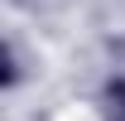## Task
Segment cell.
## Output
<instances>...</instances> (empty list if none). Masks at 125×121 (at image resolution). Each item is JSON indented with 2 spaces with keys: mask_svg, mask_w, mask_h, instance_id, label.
Masks as SVG:
<instances>
[{
  "mask_svg": "<svg viewBox=\"0 0 125 121\" xmlns=\"http://www.w3.org/2000/svg\"><path fill=\"white\" fill-rule=\"evenodd\" d=\"M0 82H10V53L0 48Z\"/></svg>",
  "mask_w": 125,
  "mask_h": 121,
  "instance_id": "1",
  "label": "cell"
}]
</instances>
